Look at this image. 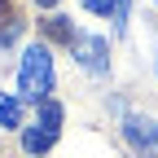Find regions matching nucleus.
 Returning <instances> with one entry per match:
<instances>
[{
	"mask_svg": "<svg viewBox=\"0 0 158 158\" xmlns=\"http://www.w3.org/2000/svg\"><path fill=\"white\" fill-rule=\"evenodd\" d=\"M18 92L27 97V101H48L53 92V53L48 44H31L22 53V66H18Z\"/></svg>",
	"mask_w": 158,
	"mask_h": 158,
	"instance_id": "1",
	"label": "nucleus"
},
{
	"mask_svg": "<svg viewBox=\"0 0 158 158\" xmlns=\"http://www.w3.org/2000/svg\"><path fill=\"white\" fill-rule=\"evenodd\" d=\"M57 132H62V106L44 101V106H40V118L22 132V149L27 154H48L53 141H57Z\"/></svg>",
	"mask_w": 158,
	"mask_h": 158,
	"instance_id": "2",
	"label": "nucleus"
},
{
	"mask_svg": "<svg viewBox=\"0 0 158 158\" xmlns=\"http://www.w3.org/2000/svg\"><path fill=\"white\" fill-rule=\"evenodd\" d=\"M75 57H79L92 75H106V66H110V62H106V40H101V35H79V40H75Z\"/></svg>",
	"mask_w": 158,
	"mask_h": 158,
	"instance_id": "3",
	"label": "nucleus"
},
{
	"mask_svg": "<svg viewBox=\"0 0 158 158\" xmlns=\"http://www.w3.org/2000/svg\"><path fill=\"white\" fill-rule=\"evenodd\" d=\"M123 127H127V141H132V145H141L145 154H154V136H158V123H149V118H136V114H132Z\"/></svg>",
	"mask_w": 158,
	"mask_h": 158,
	"instance_id": "4",
	"label": "nucleus"
},
{
	"mask_svg": "<svg viewBox=\"0 0 158 158\" xmlns=\"http://www.w3.org/2000/svg\"><path fill=\"white\" fill-rule=\"evenodd\" d=\"M84 9L88 13H101V18H114V27L127 22V5L123 0H84Z\"/></svg>",
	"mask_w": 158,
	"mask_h": 158,
	"instance_id": "5",
	"label": "nucleus"
},
{
	"mask_svg": "<svg viewBox=\"0 0 158 158\" xmlns=\"http://www.w3.org/2000/svg\"><path fill=\"white\" fill-rule=\"evenodd\" d=\"M0 127H22V101L0 92Z\"/></svg>",
	"mask_w": 158,
	"mask_h": 158,
	"instance_id": "6",
	"label": "nucleus"
},
{
	"mask_svg": "<svg viewBox=\"0 0 158 158\" xmlns=\"http://www.w3.org/2000/svg\"><path fill=\"white\" fill-rule=\"evenodd\" d=\"M40 5H44V9H53V5H57V0H40Z\"/></svg>",
	"mask_w": 158,
	"mask_h": 158,
	"instance_id": "7",
	"label": "nucleus"
}]
</instances>
